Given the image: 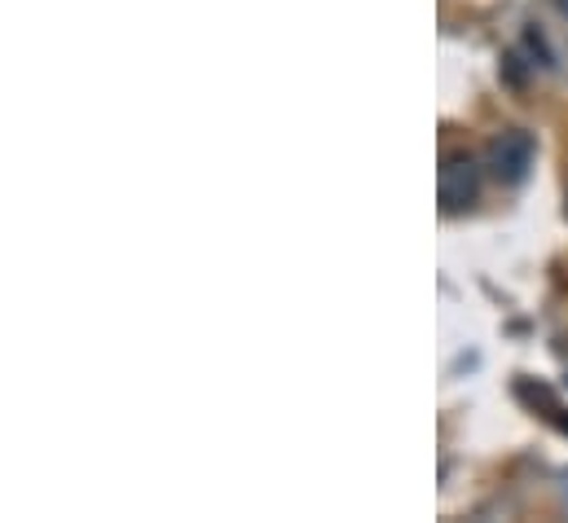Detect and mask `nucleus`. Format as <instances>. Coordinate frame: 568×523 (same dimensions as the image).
Here are the masks:
<instances>
[{"label":"nucleus","instance_id":"1","mask_svg":"<svg viewBox=\"0 0 568 523\" xmlns=\"http://www.w3.org/2000/svg\"><path fill=\"white\" fill-rule=\"evenodd\" d=\"M436 189H440V212H467L471 203H476V194H480V163L471 158V154H445V163H440V181H436Z\"/></svg>","mask_w":568,"mask_h":523},{"label":"nucleus","instance_id":"2","mask_svg":"<svg viewBox=\"0 0 568 523\" xmlns=\"http://www.w3.org/2000/svg\"><path fill=\"white\" fill-rule=\"evenodd\" d=\"M485 163H489V172H494L503 185H520V181L529 176V167H534V136L520 129L498 132V136L489 141V150H485Z\"/></svg>","mask_w":568,"mask_h":523}]
</instances>
